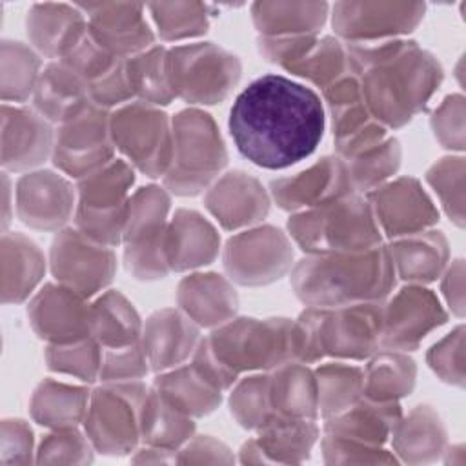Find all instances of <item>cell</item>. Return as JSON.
<instances>
[{"instance_id": "obj_1", "label": "cell", "mask_w": 466, "mask_h": 466, "mask_svg": "<svg viewBox=\"0 0 466 466\" xmlns=\"http://www.w3.org/2000/svg\"><path fill=\"white\" fill-rule=\"evenodd\" d=\"M228 124L242 157L266 169H284L317 149L326 116L313 89L282 75H264L238 93Z\"/></svg>"}, {"instance_id": "obj_2", "label": "cell", "mask_w": 466, "mask_h": 466, "mask_svg": "<svg viewBox=\"0 0 466 466\" xmlns=\"http://www.w3.org/2000/svg\"><path fill=\"white\" fill-rule=\"evenodd\" d=\"M335 25L346 36H377L380 33L410 31L424 15L422 4H337Z\"/></svg>"}, {"instance_id": "obj_3", "label": "cell", "mask_w": 466, "mask_h": 466, "mask_svg": "<svg viewBox=\"0 0 466 466\" xmlns=\"http://www.w3.org/2000/svg\"><path fill=\"white\" fill-rule=\"evenodd\" d=\"M91 18L89 33L107 51L113 47H135L151 42V33L142 20L144 5L96 4L78 5Z\"/></svg>"}, {"instance_id": "obj_4", "label": "cell", "mask_w": 466, "mask_h": 466, "mask_svg": "<svg viewBox=\"0 0 466 466\" xmlns=\"http://www.w3.org/2000/svg\"><path fill=\"white\" fill-rule=\"evenodd\" d=\"M328 5L326 4H255L253 5V18L260 31L275 33H289L297 31L295 22L299 27L308 29L317 27L322 24L326 16Z\"/></svg>"}, {"instance_id": "obj_5", "label": "cell", "mask_w": 466, "mask_h": 466, "mask_svg": "<svg viewBox=\"0 0 466 466\" xmlns=\"http://www.w3.org/2000/svg\"><path fill=\"white\" fill-rule=\"evenodd\" d=\"M147 7L166 38L195 35L206 27V5L202 4H151Z\"/></svg>"}]
</instances>
